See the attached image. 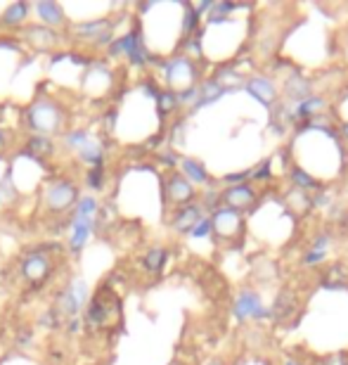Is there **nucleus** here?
Returning a JSON list of instances; mask_svg holds the SVG:
<instances>
[{"mask_svg":"<svg viewBox=\"0 0 348 365\" xmlns=\"http://www.w3.org/2000/svg\"><path fill=\"white\" fill-rule=\"evenodd\" d=\"M107 27H109V22H105V20H102V22H95V24H81V27H76V31H79V33H98V31H105V29Z\"/></svg>","mask_w":348,"mask_h":365,"instance_id":"obj_19","label":"nucleus"},{"mask_svg":"<svg viewBox=\"0 0 348 365\" xmlns=\"http://www.w3.org/2000/svg\"><path fill=\"white\" fill-rule=\"evenodd\" d=\"M88 183L93 185V188H100V185H102V169H95L93 173H90Z\"/></svg>","mask_w":348,"mask_h":365,"instance_id":"obj_23","label":"nucleus"},{"mask_svg":"<svg viewBox=\"0 0 348 365\" xmlns=\"http://www.w3.org/2000/svg\"><path fill=\"white\" fill-rule=\"evenodd\" d=\"M27 38L33 40V43H57V36L52 31H47L43 27H33L27 31Z\"/></svg>","mask_w":348,"mask_h":365,"instance_id":"obj_13","label":"nucleus"},{"mask_svg":"<svg viewBox=\"0 0 348 365\" xmlns=\"http://www.w3.org/2000/svg\"><path fill=\"white\" fill-rule=\"evenodd\" d=\"M268 311L261 308V301L256 295H251V292H244L242 297L237 299L235 304V315L237 318H247V315H254V318H261V315H266Z\"/></svg>","mask_w":348,"mask_h":365,"instance_id":"obj_6","label":"nucleus"},{"mask_svg":"<svg viewBox=\"0 0 348 365\" xmlns=\"http://www.w3.org/2000/svg\"><path fill=\"white\" fill-rule=\"evenodd\" d=\"M197 221H202V209L199 207H185L178 211L176 221H173V228L176 230H192L197 225Z\"/></svg>","mask_w":348,"mask_h":365,"instance_id":"obj_7","label":"nucleus"},{"mask_svg":"<svg viewBox=\"0 0 348 365\" xmlns=\"http://www.w3.org/2000/svg\"><path fill=\"white\" fill-rule=\"evenodd\" d=\"M287 365H296V363H294V361H287Z\"/></svg>","mask_w":348,"mask_h":365,"instance_id":"obj_26","label":"nucleus"},{"mask_svg":"<svg viewBox=\"0 0 348 365\" xmlns=\"http://www.w3.org/2000/svg\"><path fill=\"white\" fill-rule=\"evenodd\" d=\"M29 121H31L33 128L43 131V133H50V131L57 128L59 117H57V110L50 103H38L31 112H29Z\"/></svg>","mask_w":348,"mask_h":365,"instance_id":"obj_1","label":"nucleus"},{"mask_svg":"<svg viewBox=\"0 0 348 365\" xmlns=\"http://www.w3.org/2000/svg\"><path fill=\"white\" fill-rule=\"evenodd\" d=\"M24 17H27V5L24 3H17V5H12V8L5 12V17L3 20L8 22V24H20Z\"/></svg>","mask_w":348,"mask_h":365,"instance_id":"obj_17","label":"nucleus"},{"mask_svg":"<svg viewBox=\"0 0 348 365\" xmlns=\"http://www.w3.org/2000/svg\"><path fill=\"white\" fill-rule=\"evenodd\" d=\"M249 93H254V98L261 100V103H273V98H275L273 83L266 81V79H251L249 81Z\"/></svg>","mask_w":348,"mask_h":365,"instance_id":"obj_10","label":"nucleus"},{"mask_svg":"<svg viewBox=\"0 0 348 365\" xmlns=\"http://www.w3.org/2000/svg\"><path fill=\"white\" fill-rule=\"evenodd\" d=\"M161 263H164V249L149 251L147 259H145V266L149 268V271H157V268H161Z\"/></svg>","mask_w":348,"mask_h":365,"instance_id":"obj_18","label":"nucleus"},{"mask_svg":"<svg viewBox=\"0 0 348 365\" xmlns=\"http://www.w3.org/2000/svg\"><path fill=\"white\" fill-rule=\"evenodd\" d=\"M213 365H220V363H213Z\"/></svg>","mask_w":348,"mask_h":365,"instance_id":"obj_27","label":"nucleus"},{"mask_svg":"<svg viewBox=\"0 0 348 365\" xmlns=\"http://www.w3.org/2000/svg\"><path fill=\"white\" fill-rule=\"evenodd\" d=\"M268 171H270V161H266V164H263V166H261V171H259V173H256V176H254V178H259V181H263V178H268V176H270V173H268Z\"/></svg>","mask_w":348,"mask_h":365,"instance_id":"obj_24","label":"nucleus"},{"mask_svg":"<svg viewBox=\"0 0 348 365\" xmlns=\"http://www.w3.org/2000/svg\"><path fill=\"white\" fill-rule=\"evenodd\" d=\"M22 273H24V278L31 280V283H40V280H43L45 275L50 273V261H47L45 256L31 254L27 261H24Z\"/></svg>","mask_w":348,"mask_h":365,"instance_id":"obj_4","label":"nucleus"},{"mask_svg":"<svg viewBox=\"0 0 348 365\" xmlns=\"http://www.w3.org/2000/svg\"><path fill=\"white\" fill-rule=\"evenodd\" d=\"M90 228H93V221H90L88 216H76V221H74V237H71V249L79 251L83 247V242H86Z\"/></svg>","mask_w":348,"mask_h":365,"instance_id":"obj_9","label":"nucleus"},{"mask_svg":"<svg viewBox=\"0 0 348 365\" xmlns=\"http://www.w3.org/2000/svg\"><path fill=\"white\" fill-rule=\"evenodd\" d=\"M183 171L188 173V178L190 181H195V183H204L206 181V173H204V169L199 164H197L195 159H185L183 161Z\"/></svg>","mask_w":348,"mask_h":365,"instance_id":"obj_14","label":"nucleus"},{"mask_svg":"<svg viewBox=\"0 0 348 365\" xmlns=\"http://www.w3.org/2000/svg\"><path fill=\"white\" fill-rule=\"evenodd\" d=\"M169 193H171V200L188 202V200H192V185L185 181L183 176H173L169 183Z\"/></svg>","mask_w":348,"mask_h":365,"instance_id":"obj_11","label":"nucleus"},{"mask_svg":"<svg viewBox=\"0 0 348 365\" xmlns=\"http://www.w3.org/2000/svg\"><path fill=\"white\" fill-rule=\"evenodd\" d=\"M95 200H90V197H86V200H81L79 202V216H93V211H95Z\"/></svg>","mask_w":348,"mask_h":365,"instance_id":"obj_20","label":"nucleus"},{"mask_svg":"<svg viewBox=\"0 0 348 365\" xmlns=\"http://www.w3.org/2000/svg\"><path fill=\"white\" fill-rule=\"evenodd\" d=\"M211 228L218 230L220 235H232L237 228H239V216L235 209L225 207V209H218V211L213 214L211 218Z\"/></svg>","mask_w":348,"mask_h":365,"instance_id":"obj_3","label":"nucleus"},{"mask_svg":"<svg viewBox=\"0 0 348 365\" xmlns=\"http://www.w3.org/2000/svg\"><path fill=\"white\" fill-rule=\"evenodd\" d=\"M38 15L45 24H62V10L55 3H38Z\"/></svg>","mask_w":348,"mask_h":365,"instance_id":"obj_12","label":"nucleus"},{"mask_svg":"<svg viewBox=\"0 0 348 365\" xmlns=\"http://www.w3.org/2000/svg\"><path fill=\"white\" fill-rule=\"evenodd\" d=\"M320 107H325V103H322L320 98H308L296 107V117H310L315 110H320Z\"/></svg>","mask_w":348,"mask_h":365,"instance_id":"obj_16","label":"nucleus"},{"mask_svg":"<svg viewBox=\"0 0 348 365\" xmlns=\"http://www.w3.org/2000/svg\"><path fill=\"white\" fill-rule=\"evenodd\" d=\"M322 256H325V254H322V251H313V254L305 256V263H315V261H320Z\"/></svg>","mask_w":348,"mask_h":365,"instance_id":"obj_25","label":"nucleus"},{"mask_svg":"<svg viewBox=\"0 0 348 365\" xmlns=\"http://www.w3.org/2000/svg\"><path fill=\"white\" fill-rule=\"evenodd\" d=\"M209 230H211V221H202L199 225H195V228H192V235H195V237H204Z\"/></svg>","mask_w":348,"mask_h":365,"instance_id":"obj_22","label":"nucleus"},{"mask_svg":"<svg viewBox=\"0 0 348 365\" xmlns=\"http://www.w3.org/2000/svg\"><path fill=\"white\" fill-rule=\"evenodd\" d=\"M88 320L95 322V325H100V322L107 320V306H105V301H102V299H95V301L90 304V308H88Z\"/></svg>","mask_w":348,"mask_h":365,"instance_id":"obj_15","label":"nucleus"},{"mask_svg":"<svg viewBox=\"0 0 348 365\" xmlns=\"http://www.w3.org/2000/svg\"><path fill=\"white\" fill-rule=\"evenodd\" d=\"M225 200L230 202V209L247 207V204H251V200H254V190H251L249 185H237V188L227 190Z\"/></svg>","mask_w":348,"mask_h":365,"instance_id":"obj_8","label":"nucleus"},{"mask_svg":"<svg viewBox=\"0 0 348 365\" xmlns=\"http://www.w3.org/2000/svg\"><path fill=\"white\" fill-rule=\"evenodd\" d=\"M292 178H294V181H296L298 185H303V188H313V185H315V181L308 176V173H303V171H298V169L292 173Z\"/></svg>","mask_w":348,"mask_h":365,"instance_id":"obj_21","label":"nucleus"},{"mask_svg":"<svg viewBox=\"0 0 348 365\" xmlns=\"http://www.w3.org/2000/svg\"><path fill=\"white\" fill-rule=\"evenodd\" d=\"M74 197H76V190L71 183H57L47 190V202H50V207L57 209V211L59 209H67L71 202H74Z\"/></svg>","mask_w":348,"mask_h":365,"instance_id":"obj_5","label":"nucleus"},{"mask_svg":"<svg viewBox=\"0 0 348 365\" xmlns=\"http://www.w3.org/2000/svg\"><path fill=\"white\" fill-rule=\"evenodd\" d=\"M192 76H195V69H192V64L188 59H173L169 67H166V79L178 88H183V86L192 88Z\"/></svg>","mask_w":348,"mask_h":365,"instance_id":"obj_2","label":"nucleus"}]
</instances>
